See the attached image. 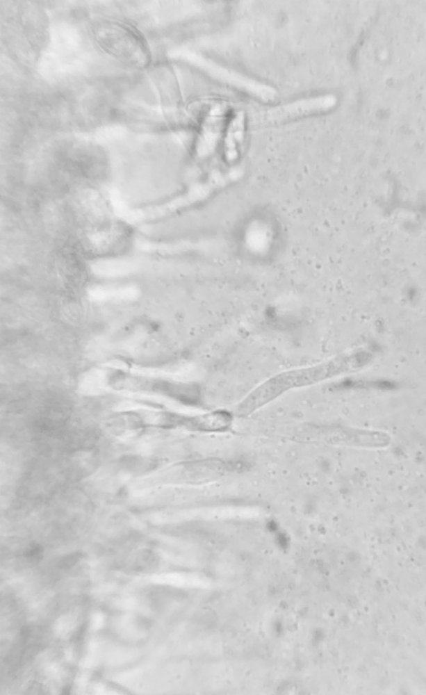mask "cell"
I'll list each match as a JSON object with an SVG mask.
<instances>
[{
    "label": "cell",
    "instance_id": "8992f818",
    "mask_svg": "<svg viewBox=\"0 0 426 695\" xmlns=\"http://www.w3.org/2000/svg\"><path fill=\"white\" fill-rule=\"evenodd\" d=\"M396 387L395 383L388 380H345L333 386L334 389H345L353 388H372L379 389H393Z\"/></svg>",
    "mask_w": 426,
    "mask_h": 695
},
{
    "label": "cell",
    "instance_id": "6da1fadb",
    "mask_svg": "<svg viewBox=\"0 0 426 695\" xmlns=\"http://www.w3.org/2000/svg\"><path fill=\"white\" fill-rule=\"evenodd\" d=\"M234 170L216 171L187 186L183 190L156 204L142 215L147 219H160L186 211L204 203L218 190L234 180Z\"/></svg>",
    "mask_w": 426,
    "mask_h": 695
},
{
    "label": "cell",
    "instance_id": "7a4b0ae2",
    "mask_svg": "<svg viewBox=\"0 0 426 695\" xmlns=\"http://www.w3.org/2000/svg\"><path fill=\"white\" fill-rule=\"evenodd\" d=\"M274 230L270 217L256 209L246 215L235 231L234 242L244 259L259 262L268 259L273 245Z\"/></svg>",
    "mask_w": 426,
    "mask_h": 695
},
{
    "label": "cell",
    "instance_id": "3957f363",
    "mask_svg": "<svg viewBox=\"0 0 426 695\" xmlns=\"http://www.w3.org/2000/svg\"><path fill=\"white\" fill-rule=\"evenodd\" d=\"M333 94L300 99L270 108L256 114L252 119L255 125H277L332 110L337 104Z\"/></svg>",
    "mask_w": 426,
    "mask_h": 695
},
{
    "label": "cell",
    "instance_id": "277c9868",
    "mask_svg": "<svg viewBox=\"0 0 426 695\" xmlns=\"http://www.w3.org/2000/svg\"><path fill=\"white\" fill-rule=\"evenodd\" d=\"M245 145V125L242 113L232 117L227 126L220 145L221 159L228 168L236 167L241 161Z\"/></svg>",
    "mask_w": 426,
    "mask_h": 695
},
{
    "label": "cell",
    "instance_id": "5b68a950",
    "mask_svg": "<svg viewBox=\"0 0 426 695\" xmlns=\"http://www.w3.org/2000/svg\"><path fill=\"white\" fill-rule=\"evenodd\" d=\"M232 416L226 411L218 410L191 417H174L176 424L200 432H222L232 423Z\"/></svg>",
    "mask_w": 426,
    "mask_h": 695
}]
</instances>
